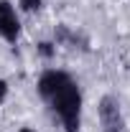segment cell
Here are the masks:
<instances>
[{
  "label": "cell",
  "instance_id": "cell-2",
  "mask_svg": "<svg viewBox=\"0 0 130 132\" xmlns=\"http://www.w3.org/2000/svg\"><path fill=\"white\" fill-rule=\"evenodd\" d=\"M99 125H102V132H128V125H125V117H122V109H120V102L112 97V94H105L99 99Z\"/></svg>",
  "mask_w": 130,
  "mask_h": 132
},
{
  "label": "cell",
  "instance_id": "cell-5",
  "mask_svg": "<svg viewBox=\"0 0 130 132\" xmlns=\"http://www.w3.org/2000/svg\"><path fill=\"white\" fill-rule=\"evenodd\" d=\"M38 51H41V56H44V59H51V56L56 53V43L44 41V43H38Z\"/></svg>",
  "mask_w": 130,
  "mask_h": 132
},
{
  "label": "cell",
  "instance_id": "cell-4",
  "mask_svg": "<svg viewBox=\"0 0 130 132\" xmlns=\"http://www.w3.org/2000/svg\"><path fill=\"white\" fill-rule=\"evenodd\" d=\"M41 3H44V0H18L20 10H26V13H36V10H41Z\"/></svg>",
  "mask_w": 130,
  "mask_h": 132
},
{
  "label": "cell",
  "instance_id": "cell-6",
  "mask_svg": "<svg viewBox=\"0 0 130 132\" xmlns=\"http://www.w3.org/2000/svg\"><path fill=\"white\" fill-rule=\"evenodd\" d=\"M5 97H8V81H5V79H0V107H3Z\"/></svg>",
  "mask_w": 130,
  "mask_h": 132
},
{
  "label": "cell",
  "instance_id": "cell-1",
  "mask_svg": "<svg viewBox=\"0 0 130 132\" xmlns=\"http://www.w3.org/2000/svg\"><path fill=\"white\" fill-rule=\"evenodd\" d=\"M38 94L61 122L64 132H82V89L71 74L61 69H46L38 76Z\"/></svg>",
  "mask_w": 130,
  "mask_h": 132
},
{
  "label": "cell",
  "instance_id": "cell-3",
  "mask_svg": "<svg viewBox=\"0 0 130 132\" xmlns=\"http://www.w3.org/2000/svg\"><path fill=\"white\" fill-rule=\"evenodd\" d=\"M0 38L8 43H18L20 38V20L10 0H0Z\"/></svg>",
  "mask_w": 130,
  "mask_h": 132
},
{
  "label": "cell",
  "instance_id": "cell-7",
  "mask_svg": "<svg viewBox=\"0 0 130 132\" xmlns=\"http://www.w3.org/2000/svg\"><path fill=\"white\" fill-rule=\"evenodd\" d=\"M18 132H33V130H28V127H23V130H18Z\"/></svg>",
  "mask_w": 130,
  "mask_h": 132
}]
</instances>
